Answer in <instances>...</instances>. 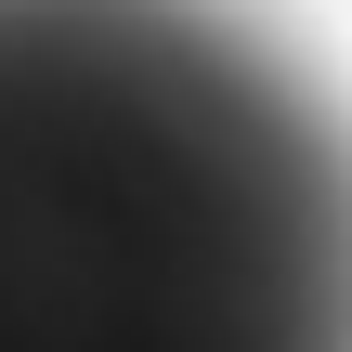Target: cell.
I'll return each instance as SVG.
<instances>
[{
  "label": "cell",
  "mask_w": 352,
  "mask_h": 352,
  "mask_svg": "<svg viewBox=\"0 0 352 352\" xmlns=\"http://www.w3.org/2000/svg\"><path fill=\"white\" fill-rule=\"evenodd\" d=\"M0 352H352V104L235 0H0Z\"/></svg>",
  "instance_id": "6da1fadb"
}]
</instances>
